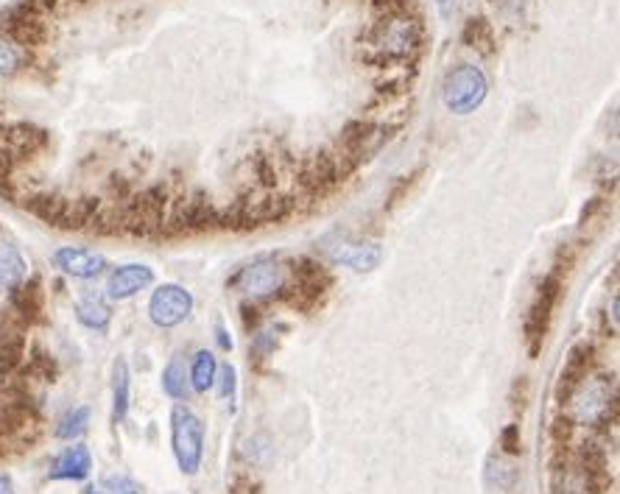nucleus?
<instances>
[{
  "instance_id": "nucleus-6",
  "label": "nucleus",
  "mask_w": 620,
  "mask_h": 494,
  "mask_svg": "<svg viewBox=\"0 0 620 494\" xmlns=\"http://www.w3.org/2000/svg\"><path fill=\"white\" fill-rule=\"evenodd\" d=\"M171 444L179 469L185 475H196L202 467L204 455V428L199 416L188 405H176L171 411Z\"/></svg>"
},
{
  "instance_id": "nucleus-20",
  "label": "nucleus",
  "mask_w": 620,
  "mask_h": 494,
  "mask_svg": "<svg viewBox=\"0 0 620 494\" xmlns=\"http://www.w3.org/2000/svg\"><path fill=\"white\" fill-rule=\"evenodd\" d=\"M87 422H90V408H87V405L70 408L68 414L59 419L56 436H59V439H79L81 433L87 430Z\"/></svg>"
},
{
  "instance_id": "nucleus-32",
  "label": "nucleus",
  "mask_w": 620,
  "mask_h": 494,
  "mask_svg": "<svg viewBox=\"0 0 620 494\" xmlns=\"http://www.w3.org/2000/svg\"><path fill=\"white\" fill-rule=\"evenodd\" d=\"M84 494H101V492H98V489H87V492H84Z\"/></svg>"
},
{
  "instance_id": "nucleus-11",
  "label": "nucleus",
  "mask_w": 620,
  "mask_h": 494,
  "mask_svg": "<svg viewBox=\"0 0 620 494\" xmlns=\"http://www.w3.org/2000/svg\"><path fill=\"white\" fill-rule=\"evenodd\" d=\"M93 472V455L84 444H73L68 450L56 455L54 464L48 469L51 481H84Z\"/></svg>"
},
{
  "instance_id": "nucleus-16",
  "label": "nucleus",
  "mask_w": 620,
  "mask_h": 494,
  "mask_svg": "<svg viewBox=\"0 0 620 494\" xmlns=\"http://www.w3.org/2000/svg\"><path fill=\"white\" fill-rule=\"evenodd\" d=\"M162 391L171 397V400H188L190 394V377L188 369H185V358L182 355H174L168 366L162 369Z\"/></svg>"
},
{
  "instance_id": "nucleus-23",
  "label": "nucleus",
  "mask_w": 620,
  "mask_h": 494,
  "mask_svg": "<svg viewBox=\"0 0 620 494\" xmlns=\"http://www.w3.org/2000/svg\"><path fill=\"white\" fill-rule=\"evenodd\" d=\"M274 335L271 333H257L255 341H252V355H255L257 361H266L271 352H274Z\"/></svg>"
},
{
  "instance_id": "nucleus-3",
  "label": "nucleus",
  "mask_w": 620,
  "mask_h": 494,
  "mask_svg": "<svg viewBox=\"0 0 620 494\" xmlns=\"http://www.w3.org/2000/svg\"><path fill=\"white\" fill-rule=\"evenodd\" d=\"M330 288H333V274L324 263H319L316 257H297L288 268V282L280 299L299 313H310L322 305Z\"/></svg>"
},
{
  "instance_id": "nucleus-26",
  "label": "nucleus",
  "mask_w": 620,
  "mask_h": 494,
  "mask_svg": "<svg viewBox=\"0 0 620 494\" xmlns=\"http://www.w3.org/2000/svg\"><path fill=\"white\" fill-rule=\"evenodd\" d=\"M263 310H260V302H252V299H246L241 305V316H243V327L246 330H257V324H260V316Z\"/></svg>"
},
{
  "instance_id": "nucleus-2",
  "label": "nucleus",
  "mask_w": 620,
  "mask_h": 494,
  "mask_svg": "<svg viewBox=\"0 0 620 494\" xmlns=\"http://www.w3.org/2000/svg\"><path fill=\"white\" fill-rule=\"evenodd\" d=\"M562 414L573 422V425H590V428H607L609 422L615 425V383H609L607 377H593L587 374L579 383V388L570 394V400L562 405Z\"/></svg>"
},
{
  "instance_id": "nucleus-25",
  "label": "nucleus",
  "mask_w": 620,
  "mask_h": 494,
  "mask_svg": "<svg viewBox=\"0 0 620 494\" xmlns=\"http://www.w3.org/2000/svg\"><path fill=\"white\" fill-rule=\"evenodd\" d=\"M235 377H238V374H235V369H232L230 363L218 369L216 380H218V386H221V397H235V386H238V383H235Z\"/></svg>"
},
{
  "instance_id": "nucleus-24",
  "label": "nucleus",
  "mask_w": 620,
  "mask_h": 494,
  "mask_svg": "<svg viewBox=\"0 0 620 494\" xmlns=\"http://www.w3.org/2000/svg\"><path fill=\"white\" fill-rule=\"evenodd\" d=\"M104 486L109 489V494H140V486L135 481H129L126 475H112Z\"/></svg>"
},
{
  "instance_id": "nucleus-8",
  "label": "nucleus",
  "mask_w": 620,
  "mask_h": 494,
  "mask_svg": "<svg viewBox=\"0 0 620 494\" xmlns=\"http://www.w3.org/2000/svg\"><path fill=\"white\" fill-rule=\"evenodd\" d=\"M593 363L595 347L590 341H579L576 347L567 352L565 366H562V372H559V383H556V402H559V405H565V402L570 400V394L579 388L581 380L593 372Z\"/></svg>"
},
{
  "instance_id": "nucleus-21",
  "label": "nucleus",
  "mask_w": 620,
  "mask_h": 494,
  "mask_svg": "<svg viewBox=\"0 0 620 494\" xmlns=\"http://www.w3.org/2000/svg\"><path fill=\"white\" fill-rule=\"evenodd\" d=\"M486 475H489V481L495 483L498 489H503V492H509L514 483H517V469H514L506 458H489Z\"/></svg>"
},
{
  "instance_id": "nucleus-10",
  "label": "nucleus",
  "mask_w": 620,
  "mask_h": 494,
  "mask_svg": "<svg viewBox=\"0 0 620 494\" xmlns=\"http://www.w3.org/2000/svg\"><path fill=\"white\" fill-rule=\"evenodd\" d=\"M151 282H154V268L143 266V263H126V266H118L107 280V296L109 299H129V296L146 291Z\"/></svg>"
},
{
  "instance_id": "nucleus-19",
  "label": "nucleus",
  "mask_w": 620,
  "mask_h": 494,
  "mask_svg": "<svg viewBox=\"0 0 620 494\" xmlns=\"http://www.w3.org/2000/svg\"><path fill=\"white\" fill-rule=\"evenodd\" d=\"M461 40L472 51H481L484 56H492V45H495V34H492V26L486 23L484 17H470L467 26L461 31Z\"/></svg>"
},
{
  "instance_id": "nucleus-7",
  "label": "nucleus",
  "mask_w": 620,
  "mask_h": 494,
  "mask_svg": "<svg viewBox=\"0 0 620 494\" xmlns=\"http://www.w3.org/2000/svg\"><path fill=\"white\" fill-rule=\"evenodd\" d=\"M193 313V294L182 285H160L149 299V319L162 327V330H171V327H179L182 321L188 319Z\"/></svg>"
},
{
  "instance_id": "nucleus-13",
  "label": "nucleus",
  "mask_w": 620,
  "mask_h": 494,
  "mask_svg": "<svg viewBox=\"0 0 620 494\" xmlns=\"http://www.w3.org/2000/svg\"><path fill=\"white\" fill-rule=\"evenodd\" d=\"M28 59H31V48L14 40L12 34L0 31V81L14 79L23 67H28Z\"/></svg>"
},
{
  "instance_id": "nucleus-27",
  "label": "nucleus",
  "mask_w": 620,
  "mask_h": 494,
  "mask_svg": "<svg viewBox=\"0 0 620 494\" xmlns=\"http://www.w3.org/2000/svg\"><path fill=\"white\" fill-rule=\"evenodd\" d=\"M230 494H260V486H257L252 478H246V475H238V478L232 481V492Z\"/></svg>"
},
{
  "instance_id": "nucleus-28",
  "label": "nucleus",
  "mask_w": 620,
  "mask_h": 494,
  "mask_svg": "<svg viewBox=\"0 0 620 494\" xmlns=\"http://www.w3.org/2000/svg\"><path fill=\"white\" fill-rule=\"evenodd\" d=\"M414 185V176H411V179H408V176H405V179H400V182H397V185H394V190H391V196H389V207H394V204H397V201L403 199L405 193H408V187Z\"/></svg>"
},
{
  "instance_id": "nucleus-9",
  "label": "nucleus",
  "mask_w": 620,
  "mask_h": 494,
  "mask_svg": "<svg viewBox=\"0 0 620 494\" xmlns=\"http://www.w3.org/2000/svg\"><path fill=\"white\" fill-rule=\"evenodd\" d=\"M51 263L54 268H59L62 274L68 277H76V280H95L104 274L107 268V260L98 252H90V249H76V246H65V249H56L51 254Z\"/></svg>"
},
{
  "instance_id": "nucleus-5",
  "label": "nucleus",
  "mask_w": 620,
  "mask_h": 494,
  "mask_svg": "<svg viewBox=\"0 0 620 494\" xmlns=\"http://www.w3.org/2000/svg\"><path fill=\"white\" fill-rule=\"evenodd\" d=\"M285 282H288V268L280 263V260H274L269 254H263V257H255L249 266H243L230 282H227V288H235V291H241L246 299H252V302H266V299H280L283 294Z\"/></svg>"
},
{
  "instance_id": "nucleus-15",
  "label": "nucleus",
  "mask_w": 620,
  "mask_h": 494,
  "mask_svg": "<svg viewBox=\"0 0 620 494\" xmlns=\"http://www.w3.org/2000/svg\"><path fill=\"white\" fill-rule=\"evenodd\" d=\"M129 391H132V377L126 361H115L112 366V422L118 425L129 414Z\"/></svg>"
},
{
  "instance_id": "nucleus-29",
  "label": "nucleus",
  "mask_w": 620,
  "mask_h": 494,
  "mask_svg": "<svg viewBox=\"0 0 620 494\" xmlns=\"http://www.w3.org/2000/svg\"><path fill=\"white\" fill-rule=\"evenodd\" d=\"M216 341H218V347L224 349V352H230L232 349V338H230V333H227V327H224V324H218L216 327Z\"/></svg>"
},
{
  "instance_id": "nucleus-12",
  "label": "nucleus",
  "mask_w": 620,
  "mask_h": 494,
  "mask_svg": "<svg viewBox=\"0 0 620 494\" xmlns=\"http://www.w3.org/2000/svg\"><path fill=\"white\" fill-rule=\"evenodd\" d=\"M330 257H333V263H341L352 271H372L380 266L383 252H380L378 243H344V246L333 249Z\"/></svg>"
},
{
  "instance_id": "nucleus-1",
  "label": "nucleus",
  "mask_w": 620,
  "mask_h": 494,
  "mask_svg": "<svg viewBox=\"0 0 620 494\" xmlns=\"http://www.w3.org/2000/svg\"><path fill=\"white\" fill-rule=\"evenodd\" d=\"M573 260H576V254L570 246L565 249H559L556 254V263L551 266V271L542 277L540 288H537V294L531 299V305H528V313H526V321H523V335H526V349L531 358H537L542 352V344H545V335L551 330V321H553V310L559 305V296L565 291V277L570 266H573Z\"/></svg>"
},
{
  "instance_id": "nucleus-22",
  "label": "nucleus",
  "mask_w": 620,
  "mask_h": 494,
  "mask_svg": "<svg viewBox=\"0 0 620 494\" xmlns=\"http://www.w3.org/2000/svg\"><path fill=\"white\" fill-rule=\"evenodd\" d=\"M500 447L506 455L523 453V436H520V425H506L500 433Z\"/></svg>"
},
{
  "instance_id": "nucleus-14",
  "label": "nucleus",
  "mask_w": 620,
  "mask_h": 494,
  "mask_svg": "<svg viewBox=\"0 0 620 494\" xmlns=\"http://www.w3.org/2000/svg\"><path fill=\"white\" fill-rule=\"evenodd\" d=\"M76 319L87 327V330H95V333H107L109 319H112V310L104 302L101 294H84L76 302Z\"/></svg>"
},
{
  "instance_id": "nucleus-17",
  "label": "nucleus",
  "mask_w": 620,
  "mask_h": 494,
  "mask_svg": "<svg viewBox=\"0 0 620 494\" xmlns=\"http://www.w3.org/2000/svg\"><path fill=\"white\" fill-rule=\"evenodd\" d=\"M26 260L23 254L12 249V246H3L0 249V291H12V288H20L23 280H26Z\"/></svg>"
},
{
  "instance_id": "nucleus-18",
  "label": "nucleus",
  "mask_w": 620,
  "mask_h": 494,
  "mask_svg": "<svg viewBox=\"0 0 620 494\" xmlns=\"http://www.w3.org/2000/svg\"><path fill=\"white\" fill-rule=\"evenodd\" d=\"M216 374H218V363H216V355L213 352H196V358H193V366H190V388L193 391H210V388L216 386Z\"/></svg>"
},
{
  "instance_id": "nucleus-30",
  "label": "nucleus",
  "mask_w": 620,
  "mask_h": 494,
  "mask_svg": "<svg viewBox=\"0 0 620 494\" xmlns=\"http://www.w3.org/2000/svg\"><path fill=\"white\" fill-rule=\"evenodd\" d=\"M0 494H14L12 481H9V478H6L3 472H0Z\"/></svg>"
},
{
  "instance_id": "nucleus-31",
  "label": "nucleus",
  "mask_w": 620,
  "mask_h": 494,
  "mask_svg": "<svg viewBox=\"0 0 620 494\" xmlns=\"http://www.w3.org/2000/svg\"><path fill=\"white\" fill-rule=\"evenodd\" d=\"M436 6H439V12H442V17H450V0H436Z\"/></svg>"
},
{
  "instance_id": "nucleus-4",
  "label": "nucleus",
  "mask_w": 620,
  "mask_h": 494,
  "mask_svg": "<svg viewBox=\"0 0 620 494\" xmlns=\"http://www.w3.org/2000/svg\"><path fill=\"white\" fill-rule=\"evenodd\" d=\"M489 95V79L478 65L461 62L447 70L442 81V101L453 115H470L481 107Z\"/></svg>"
}]
</instances>
